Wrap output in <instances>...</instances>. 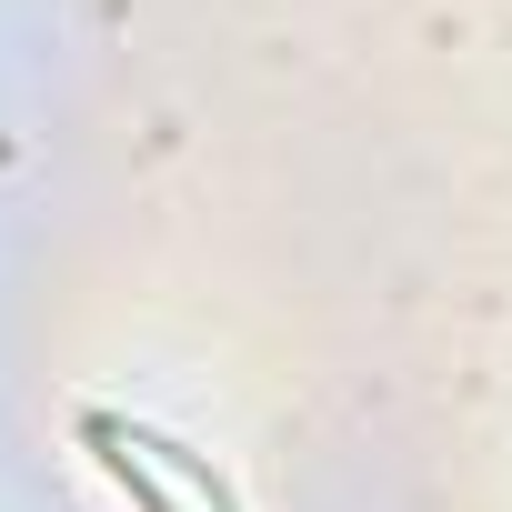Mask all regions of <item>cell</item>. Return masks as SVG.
<instances>
[{"label":"cell","instance_id":"obj_2","mask_svg":"<svg viewBox=\"0 0 512 512\" xmlns=\"http://www.w3.org/2000/svg\"><path fill=\"white\" fill-rule=\"evenodd\" d=\"M131 452H141V462H151V472H161V482H171V492H181L191 512H241V502H231V482H221V472H211V462H201L191 442H171V432L131 422Z\"/></svg>","mask_w":512,"mask_h":512},{"label":"cell","instance_id":"obj_1","mask_svg":"<svg viewBox=\"0 0 512 512\" xmlns=\"http://www.w3.org/2000/svg\"><path fill=\"white\" fill-rule=\"evenodd\" d=\"M81 442L101 452V472H111V482L141 502V512H191V502H181V492H171V482H161V472L131 452V422H121V412H81Z\"/></svg>","mask_w":512,"mask_h":512}]
</instances>
